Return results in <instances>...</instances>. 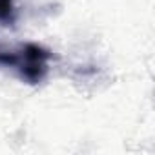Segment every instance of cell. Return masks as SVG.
Segmentation results:
<instances>
[{
  "label": "cell",
  "instance_id": "1",
  "mask_svg": "<svg viewBox=\"0 0 155 155\" xmlns=\"http://www.w3.org/2000/svg\"><path fill=\"white\" fill-rule=\"evenodd\" d=\"M51 60L53 53L37 42H24L15 48L0 49V68L11 71L17 79L31 86L46 81Z\"/></svg>",
  "mask_w": 155,
  "mask_h": 155
},
{
  "label": "cell",
  "instance_id": "2",
  "mask_svg": "<svg viewBox=\"0 0 155 155\" xmlns=\"http://www.w3.org/2000/svg\"><path fill=\"white\" fill-rule=\"evenodd\" d=\"M15 4L13 0H0V26H11L15 22Z\"/></svg>",
  "mask_w": 155,
  "mask_h": 155
}]
</instances>
